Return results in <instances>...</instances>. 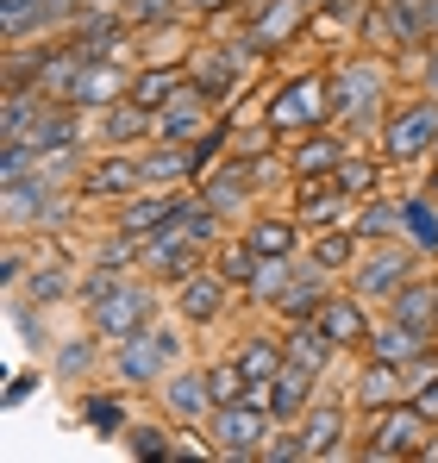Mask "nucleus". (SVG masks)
<instances>
[{
	"label": "nucleus",
	"mask_w": 438,
	"mask_h": 463,
	"mask_svg": "<svg viewBox=\"0 0 438 463\" xmlns=\"http://www.w3.org/2000/svg\"><path fill=\"white\" fill-rule=\"evenodd\" d=\"M282 151V132L263 119V126H244V119H232V151L225 156H238V163H270V156Z\"/></svg>",
	"instance_id": "43"
},
{
	"label": "nucleus",
	"mask_w": 438,
	"mask_h": 463,
	"mask_svg": "<svg viewBox=\"0 0 438 463\" xmlns=\"http://www.w3.org/2000/svg\"><path fill=\"white\" fill-rule=\"evenodd\" d=\"M263 119L282 132V145H294L300 132H319V126H332V76H319V70H294L270 88V100H263Z\"/></svg>",
	"instance_id": "2"
},
{
	"label": "nucleus",
	"mask_w": 438,
	"mask_h": 463,
	"mask_svg": "<svg viewBox=\"0 0 438 463\" xmlns=\"http://www.w3.org/2000/svg\"><path fill=\"white\" fill-rule=\"evenodd\" d=\"M313 401H319V376L300 370V364H282V376L270 383V420H276V426H294Z\"/></svg>",
	"instance_id": "28"
},
{
	"label": "nucleus",
	"mask_w": 438,
	"mask_h": 463,
	"mask_svg": "<svg viewBox=\"0 0 438 463\" xmlns=\"http://www.w3.org/2000/svg\"><path fill=\"white\" fill-rule=\"evenodd\" d=\"M257 458H263V463H307V439H300V426H282V432H270Z\"/></svg>",
	"instance_id": "47"
},
{
	"label": "nucleus",
	"mask_w": 438,
	"mask_h": 463,
	"mask_svg": "<svg viewBox=\"0 0 438 463\" xmlns=\"http://www.w3.org/2000/svg\"><path fill=\"white\" fill-rule=\"evenodd\" d=\"M182 63H188V81H195V88H201V94L214 100L219 113H225V107H232V100L244 94V81H251L244 70H238V57L225 51V38H214V44H195V51L182 57Z\"/></svg>",
	"instance_id": "14"
},
{
	"label": "nucleus",
	"mask_w": 438,
	"mask_h": 463,
	"mask_svg": "<svg viewBox=\"0 0 438 463\" xmlns=\"http://www.w3.org/2000/svg\"><path fill=\"white\" fill-rule=\"evenodd\" d=\"M145 188H195V169H188V145H145Z\"/></svg>",
	"instance_id": "37"
},
{
	"label": "nucleus",
	"mask_w": 438,
	"mask_h": 463,
	"mask_svg": "<svg viewBox=\"0 0 438 463\" xmlns=\"http://www.w3.org/2000/svg\"><path fill=\"white\" fill-rule=\"evenodd\" d=\"M326 76H332V119L345 132H364V126H382V113L395 107V76L401 70L388 63V51H351Z\"/></svg>",
	"instance_id": "1"
},
{
	"label": "nucleus",
	"mask_w": 438,
	"mask_h": 463,
	"mask_svg": "<svg viewBox=\"0 0 438 463\" xmlns=\"http://www.w3.org/2000/svg\"><path fill=\"white\" fill-rule=\"evenodd\" d=\"M157 307H163V282L157 276H145V269H132L100 307L88 313V326L107 338V345H119V338H132V332H145V326H157Z\"/></svg>",
	"instance_id": "5"
},
{
	"label": "nucleus",
	"mask_w": 438,
	"mask_h": 463,
	"mask_svg": "<svg viewBox=\"0 0 438 463\" xmlns=\"http://www.w3.org/2000/svg\"><path fill=\"white\" fill-rule=\"evenodd\" d=\"M364 250H369V244L351 226H326V232H307V250H300V257H307L313 269H326V276H338V282H345V276L357 269V257H364Z\"/></svg>",
	"instance_id": "25"
},
{
	"label": "nucleus",
	"mask_w": 438,
	"mask_h": 463,
	"mask_svg": "<svg viewBox=\"0 0 438 463\" xmlns=\"http://www.w3.org/2000/svg\"><path fill=\"white\" fill-rule=\"evenodd\" d=\"M257 182H263V169H257V163H238V156H225L219 169H207V175H201V201H207L214 213H225V220H244V207L263 194Z\"/></svg>",
	"instance_id": "16"
},
{
	"label": "nucleus",
	"mask_w": 438,
	"mask_h": 463,
	"mask_svg": "<svg viewBox=\"0 0 438 463\" xmlns=\"http://www.w3.org/2000/svg\"><path fill=\"white\" fill-rule=\"evenodd\" d=\"M157 407H163V420L176 426V432H188V426H207L214 420V383H207V364H176L163 383H157Z\"/></svg>",
	"instance_id": "9"
},
{
	"label": "nucleus",
	"mask_w": 438,
	"mask_h": 463,
	"mask_svg": "<svg viewBox=\"0 0 438 463\" xmlns=\"http://www.w3.org/2000/svg\"><path fill=\"white\" fill-rule=\"evenodd\" d=\"M94 145L100 151H145V145H157V113L138 107L132 94H119L113 107L94 113Z\"/></svg>",
	"instance_id": "15"
},
{
	"label": "nucleus",
	"mask_w": 438,
	"mask_h": 463,
	"mask_svg": "<svg viewBox=\"0 0 438 463\" xmlns=\"http://www.w3.org/2000/svg\"><path fill=\"white\" fill-rule=\"evenodd\" d=\"M44 107H51L44 88H6V100H0V138H25V126H32Z\"/></svg>",
	"instance_id": "42"
},
{
	"label": "nucleus",
	"mask_w": 438,
	"mask_h": 463,
	"mask_svg": "<svg viewBox=\"0 0 438 463\" xmlns=\"http://www.w3.org/2000/svg\"><path fill=\"white\" fill-rule=\"evenodd\" d=\"M232 364L244 370V383H276V376H282V364H289L282 332H244V338L232 345Z\"/></svg>",
	"instance_id": "29"
},
{
	"label": "nucleus",
	"mask_w": 438,
	"mask_h": 463,
	"mask_svg": "<svg viewBox=\"0 0 438 463\" xmlns=\"http://www.w3.org/2000/svg\"><path fill=\"white\" fill-rule=\"evenodd\" d=\"M438 426L414 407V401H395V407H382V413H369V445H357V458L364 463H401V458H420L426 451V439H433Z\"/></svg>",
	"instance_id": "6"
},
{
	"label": "nucleus",
	"mask_w": 438,
	"mask_h": 463,
	"mask_svg": "<svg viewBox=\"0 0 438 463\" xmlns=\"http://www.w3.org/2000/svg\"><path fill=\"white\" fill-rule=\"evenodd\" d=\"M351 151H357L351 138H338V132L319 126V132H300L294 145H282V163H289V182H326Z\"/></svg>",
	"instance_id": "17"
},
{
	"label": "nucleus",
	"mask_w": 438,
	"mask_h": 463,
	"mask_svg": "<svg viewBox=\"0 0 438 463\" xmlns=\"http://www.w3.org/2000/svg\"><path fill=\"white\" fill-rule=\"evenodd\" d=\"M138 188H145L138 151H100V156H88V169L75 175V201H126Z\"/></svg>",
	"instance_id": "13"
},
{
	"label": "nucleus",
	"mask_w": 438,
	"mask_h": 463,
	"mask_svg": "<svg viewBox=\"0 0 438 463\" xmlns=\"http://www.w3.org/2000/svg\"><path fill=\"white\" fill-rule=\"evenodd\" d=\"M426 194L438 201V156H433V175H426Z\"/></svg>",
	"instance_id": "55"
},
{
	"label": "nucleus",
	"mask_w": 438,
	"mask_h": 463,
	"mask_svg": "<svg viewBox=\"0 0 438 463\" xmlns=\"http://www.w3.org/2000/svg\"><path fill=\"white\" fill-rule=\"evenodd\" d=\"M307 6H313V13H319V6H326V0H307Z\"/></svg>",
	"instance_id": "57"
},
{
	"label": "nucleus",
	"mask_w": 438,
	"mask_h": 463,
	"mask_svg": "<svg viewBox=\"0 0 438 463\" xmlns=\"http://www.w3.org/2000/svg\"><path fill=\"white\" fill-rule=\"evenodd\" d=\"M351 420H357V407H351V394L338 401V394H319L294 426H300V439H307V463H345L357 458V445H351Z\"/></svg>",
	"instance_id": "8"
},
{
	"label": "nucleus",
	"mask_w": 438,
	"mask_h": 463,
	"mask_svg": "<svg viewBox=\"0 0 438 463\" xmlns=\"http://www.w3.org/2000/svg\"><path fill=\"white\" fill-rule=\"evenodd\" d=\"M332 282H338V276H326V269H313V263L300 257V263H294V276H289V288L270 301V313H276L282 326H294V319H313V313L326 307Z\"/></svg>",
	"instance_id": "23"
},
{
	"label": "nucleus",
	"mask_w": 438,
	"mask_h": 463,
	"mask_svg": "<svg viewBox=\"0 0 438 463\" xmlns=\"http://www.w3.org/2000/svg\"><path fill=\"white\" fill-rule=\"evenodd\" d=\"M244 238L257 257H300L307 250V226L294 213H257V220H244Z\"/></svg>",
	"instance_id": "27"
},
{
	"label": "nucleus",
	"mask_w": 438,
	"mask_h": 463,
	"mask_svg": "<svg viewBox=\"0 0 438 463\" xmlns=\"http://www.w3.org/2000/svg\"><path fill=\"white\" fill-rule=\"evenodd\" d=\"M369 6H376V0H326V6L313 13L319 44H345V38H357V25H364Z\"/></svg>",
	"instance_id": "40"
},
{
	"label": "nucleus",
	"mask_w": 438,
	"mask_h": 463,
	"mask_svg": "<svg viewBox=\"0 0 438 463\" xmlns=\"http://www.w3.org/2000/svg\"><path fill=\"white\" fill-rule=\"evenodd\" d=\"M401 238H407L426 263L438 257V201L426 188H407V194H401Z\"/></svg>",
	"instance_id": "31"
},
{
	"label": "nucleus",
	"mask_w": 438,
	"mask_h": 463,
	"mask_svg": "<svg viewBox=\"0 0 438 463\" xmlns=\"http://www.w3.org/2000/svg\"><path fill=\"white\" fill-rule=\"evenodd\" d=\"M426 13H433V38H438V0H426Z\"/></svg>",
	"instance_id": "56"
},
{
	"label": "nucleus",
	"mask_w": 438,
	"mask_h": 463,
	"mask_svg": "<svg viewBox=\"0 0 438 463\" xmlns=\"http://www.w3.org/2000/svg\"><path fill=\"white\" fill-rule=\"evenodd\" d=\"M319 326H326V338L338 345V351H364L369 332H376V319H369V301L364 295H351V288H332L326 295V307L313 313Z\"/></svg>",
	"instance_id": "21"
},
{
	"label": "nucleus",
	"mask_w": 438,
	"mask_h": 463,
	"mask_svg": "<svg viewBox=\"0 0 438 463\" xmlns=\"http://www.w3.org/2000/svg\"><path fill=\"white\" fill-rule=\"evenodd\" d=\"M433 156H438V145H433Z\"/></svg>",
	"instance_id": "58"
},
{
	"label": "nucleus",
	"mask_w": 438,
	"mask_h": 463,
	"mask_svg": "<svg viewBox=\"0 0 438 463\" xmlns=\"http://www.w3.org/2000/svg\"><path fill=\"white\" fill-rule=\"evenodd\" d=\"M207 263H214V269L232 282V288H238V295H244V288L257 282V269H263V257L251 250V238H244V232H225V238L214 244V257H207Z\"/></svg>",
	"instance_id": "36"
},
{
	"label": "nucleus",
	"mask_w": 438,
	"mask_h": 463,
	"mask_svg": "<svg viewBox=\"0 0 438 463\" xmlns=\"http://www.w3.org/2000/svg\"><path fill=\"white\" fill-rule=\"evenodd\" d=\"M182 88H188V63H145V70H132V88L126 94L138 107H150V113H163Z\"/></svg>",
	"instance_id": "32"
},
{
	"label": "nucleus",
	"mask_w": 438,
	"mask_h": 463,
	"mask_svg": "<svg viewBox=\"0 0 438 463\" xmlns=\"http://www.w3.org/2000/svg\"><path fill=\"white\" fill-rule=\"evenodd\" d=\"M244 32L276 57V51H289V44H300L313 32V6L307 0H251L244 6Z\"/></svg>",
	"instance_id": "11"
},
{
	"label": "nucleus",
	"mask_w": 438,
	"mask_h": 463,
	"mask_svg": "<svg viewBox=\"0 0 438 463\" xmlns=\"http://www.w3.org/2000/svg\"><path fill=\"white\" fill-rule=\"evenodd\" d=\"M351 232H357L364 244H388V238H401V194H369V201H357Z\"/></svg>",
	"instance_id": "39"
},
{
	"label": "nucleus",
	"mask_w": 438,
	"mask_h": 463,
	"mask_svg": "<svg viewBox=\"0 0 438 463\" xmlns=\"http://www.w3.org/2000/svg\"><path fill=\"white\" fill-rule=\"evenodd\" d=\"M294 220L307 232H326V226H351L357 220V194H345L332 175L326 182H294Z\"/></svg>",
	"instance_id": "18"
},
{
	"label": "nucleus",
	"mask_w": 438,
	"mask_h": 463,
	"mask_svg": "<svg viewBox=\"0 0 438 463\" xmlns=\"http://www.w3.org/2000/svg\"><path fill=\"white\" fill-rule=\"evenodd\" d=\"M420 458H426V463H438V432L426 439V451H420Z\"/></svg>",
	"instance_id": "54"
},
{
	"label": "nucleus",
	"mask_w": 438,
	"mask_h": 463,
	"mask_svg": "<svg viewBox=\"0 0 438 463\" xmlns=\"http://www.w3.org/2000/svg\"><path fill=\"white\" fill-rule=\"evenodd\" d=\"M88 70V57L75 51L70 38H57L51 51H44V63H38V76H32V88H44L51 100H70V88H75V76Z\"/></svg>",
	"instance_id": "34"
},
{
	"label": "nucleus",
	"mask_w": 438,
	"mask_h": 463,
	"mask_svg": "<svg viewBox=\"0 0 438 463\" xmlns=\"http://www.w3.org/2000/svg\"><path fill=\"white\" fill-rule=\"evenodd\" d=\"M32 388H38V383H32V376H13V388H6V407H19V401H25Z\"/></svg>",
	"instance_id": "53"
},
{
	"label": "nucleus",
	"mask_w": 438,
	"mask_h": 463,
	"mask_svg": "<svg viewBox=\"0 0 438 463\" xmlns=\"http://www.w3.org/2000/svg\"><path fill=\"white\" fill-rule=\"evenodd\" d=\"M182 357H188V338H182V319H176V326H145V332L119 338L107 364L126 388H157Z\"/></svg>",
	"instance_id": "3"
},
{
	"label": "nucleus",
	"mask_w": 438,
	"mask_h": 463,
	"mask_svg": "<svg viewBox=\"0 0 438 463\" xmlns=\"http://www.w3.org/2000/svg\"><path fill=\"white\" fill-rule=\"evenodd\" d=\"M32 276V257L19 250V244H6V257H0V288H19Z\"/></svg>",
	"instance_id": "49"
},
{
	"label": "nucleus",
	"mask_w": 438,
	"mask_h": 463,
	"mask_svg": "<svg viewBox=\"0 0 438 463\" xmlns=\"http://www.w3.org/2000/svg\"><path fill=\"white\" fill-rule=\"evenodd\" d=\"M19 295H25V301H38V307H57V301H75V276L63 269V263H44V257H38V263H32V276L19 282Z\"/></svg>",
	"instance_id": "41"
},
{
	"label": "nucleus",
	"mask_w": 438,
	"mask_h": 463,
	"mask_svg": "<svg viewBox=\"0 0 438 463\" xmlns=\"http://www.w3.org/2000/svg\"><path fill=\"white\" fill-rule=\"evenodd\" d=\"M382 19H388V57L395 51H414V44H433L426 0H382Z\"/></svg>",
	"instance_id": "30"
},
{
	"label": "nucleus",
	"mask_w": 438,
	"mask_h": 463,
	"mask_svg": "<svg viewBox=\"0 0 438 463\" xmlns=\"http://www.w3.org/2000/svg\"><path fill=\"white\" fill-rule=\"evenodd\" d=\"M426 351H438V332L407 326V319H395V313L369 332V345H364V357H382V364H420Z\"/></svg>",
	"instance_id": "24"
},
{
	"label": "nucleus",
	"mask_w": 438,
	"mask_h": 463,
	"mask_svg": "<svg viewBox=\"0 0 438 463\" xmlns=\"http://www.w3.org/2000/svg\"><path fill=\"white\" fill-rule=\"evenodd\" d=\"M207 383H214V401L219 407H225V401H244V370H238V364H232V357H219V364H207Z\"/></svg>",
	"instance_id": "48"
},
{
	"label": "nucleus",
	"mask_w": 438,
	"mask_h": 463,
	"mask_svg": "<svg viewBox=\"0 0 438 463\" xmlns=\"http://www.w3.org/2000/svg\"><path fill=\"white\" fill-rule=\"evenodd\" d=\"M100 332L88 326V332H70V338H57V357H51V370L63 376V383H88L94 370H100Z\"/></svg>",
	"instance_id": "35"
},
{
	"label": "nucleus",
	"mask_w": 438,
	"mask_h": 463,
	"mask_svg": "<svg viewBox=\"0 0 438 463\" xmlns=\"http://www.w3.org/2000/svg\"><path fill=\"white\" fill-rule=\"evenodd\" d=\"M433 145H438V94H420V100L388 107L382 126H376V151H382L388 169H407V163L433 156Z\"/></svg>",
	"instance_id": "4"
},
{
	"label": "nucleus",
	"mask_w": 438,
	"mask_h": 463,
	"mask_svg": "<svg viewBox=\"0 0 438 463\" xmlns=\"http://www.w3.org/2000/svg\"><path fill=\"white\" fill-rule=\"evenodd\" d=\"M282 351H289V364L313 370L319 383H326V376H332V364H338V345L326 338V326H319V319H294V326H282Z\"/></svg>",
	"instance_id": "26"
},
{
	"label": "nucleus",
	"mask_w": 438,
	"mask_h": 463,
	"mask_svg": "<svg viewBox=\"0 0 438 463\" xmlns=\"http://www.w3.org/2000/svg\"><path fill=\"white\" fill-rule=\"evenodd\" d=\"M81 420L94 426V439H126V401L119 394H81Z\"/></svg>",
	"instance_id": "44"
},
{
	"label": "nucleus",
	"mask_w": 438,
	"mask_h": 463,
	"mask_svg": "<svg viewBox=\"0 0 438 463\" xmlns=\"http://www.w3.org/2000/svg\"><path fill=\"white\" fill-rule=\"evenodd\" d=\"M88 263H100V269H119V276H132V269H145V238L126 226H107L94 238V250H88Z\"/></svg>",
	"instance_id": "38"
},
{
	"label": "nucleus",
	"mask_w": 438,
	"mask_h": 463,
	"mask_svg": "<svg viewBox=\"0 0 438 463\" xmlns=\"http://www.w3.org/2000/svg\"><path fill=\"white\" fill-rule=\"evenodd\" d=\"M270 432H276V420L263 407H251V401H225V407H214V420H207L214 458H257Z\"/></svg>",
	"instance_id": "10"
},
{
	"label": "nucleus",
	"mask_w": 438,
	"mask_h": 463,
	"mask_svg": "<svg viewBox=\"0 0 438 463\" xmlns=\"http://www.w3.org/2000/svg\"><path fill=\"white\" fill-rule=\"evenodd\" d=\"M420 263H426V257H420L407 238L369 244L364 257H357V269L345 276V288H351V295H364L369 307H376V301H395V288H407V282L420 276Z\"/></svg>",
	"instance_id": "7"
},
{
	"label": "nucleus",
	"mask_w": 438,
	"mask_h": 463,
	"mask_svg": "<svg viewBox=\"0 0 438 463\" xmlns=\"http://www.w3.org/2000/svg\"><path fill=\"white\" fill-rule=\"evenodd\" d=\"M188 194H195V188H138V194L113 201V226L150 238L163 220H176V213H182V201H188Z\"/></svg>",
	"instance_id": "22"
},
{
	"label": "nucleus",
	"mask_w": 438,
	"mask_h": 463,
	"mask_svg": "<svg viewBox=\"0 0 438 463\" xmlns=\"http://www.w3.org/2000/svg\"><path fill=\"white\" fill-rule=\"evenodd\" d=\"M119 282H126L119 269H100V263H88V269L75 276V307H81V313H94L100 301H107V295H113V288H119Z\"/></svg>",
	"instance_id": "45"
},
{
	"label": "nucleus",
	"mask_w": 438,
	"mask_h": 463,
	"mask_svg": "<svg viewBox=\"0 0 438 463\" xmlns=\"http://www.w3.org/2000/svg\"><path fill=\"white\" fill-rule=\"evenodd\" d=\"M201 25H214V19H225V13H244V0H182Z\"/></svg>",
	"instance_id": "50"
},
{
	"label": "nucleus",
	"mask_w": 438,
	"mask_h": 463,
	"mask_svg": "<svg viewBox=\"0 0 438 463\" xmlns=\"http://www.w3.org/2000/svg\"><path fill=\"white\" fill-rule=\"evenodd\" d=\"M232 295H238V288L219 276L214 263H201V269H188L182 282H169V313H176L182 326H214Z\"/></svg>",
	"instance_id": "12"
},
{
	"label": "nucleus",
	"mask_w": 438,
	"mask_h": 463,
	"mask_svg": "<svg viewBox=\"0 0 438 463\" xmlns=\"http://www.w3.org/2000/svg\"><path fill=\"white\" fill-rule=\"evenodd\" d=\"M426 94H438V38H433V51H426V81H420Z\"/></svg>",
	"instance_id": "52"
},
{
	"label": "nucleus",
	"mask_w": 438,
	"mask_h": 463,
	"mask_svg": "<svg viewBox=\"0 0 438 463\" xmlns=\"http://www.w3.org/2000/svg\"><path fill=\"white\" fill-rule=\"evenodd\" d=\"M407 401H414V407H420V413H426V420H433V426H438V370H433V376H426V383H420V388H414Z\"/></svg>",
	"instance_id": "51"
},
{
	"label": "nucleus",
	"mask_w": 438,
	"mask_h": 463,
	"mask_svg": "<svg viewBox=\"0 0 438 463\" xmlns=\"http://www.w3.org/2000/svg\"><path fill=\"white\" fill-rule=\"evenodd\" d=\"M126 451L132 458H176V439H169V426H126Z\"/></svg>",
	"instance_id": "46"
},
{
	"label": "nucleus",
	"mask_w": 438,
	"mask_h": 463,
	"mask_svg": "<svg viewBox=\"0 0 438 463\" xmlns=\"http://www.w3.org/2000/svg\"><path fill=\"white\" fill-rule=\"evenodd\" d=\"M126 88H132V76H119L113 63H88V70L75 76V88H70V107H81V113H100V107H113Z\"/></svg>",
	"instance_id": "33"
},
{
	"label": "nucleus",
	"mask_w": 438,
	"mask_h": 463,
	"mask_svg": "<svg viewBox=\"0 0 438 463\" xmlns=\"http://www.w3.org/2000/svg\"><path fill=\"white\" fill-rule=\"evenodd\" d=\"M414 394V376H407V364H382V357H364V370H357V383H351V407L357 413H382V407H395V401H407Z\"/></svg>",
	"instance_id": "20"
},
{
	"label": "nucleus",
	"mask_w": 438,
	"mask_h": 463,
	"mask_svg": "<svg viewBox=\"0 0 438 463\" xmlns=\"http://www.w3.org/2000/svg\"><path fill=\"white\" fill-rule=\"evenodd\" d=\"M214 126H219V107L195 88V81H188V88L157 113V145H195V138H201V132H214Z\"/></svg>",
	"instance_id": "19"
}]
</instances>
